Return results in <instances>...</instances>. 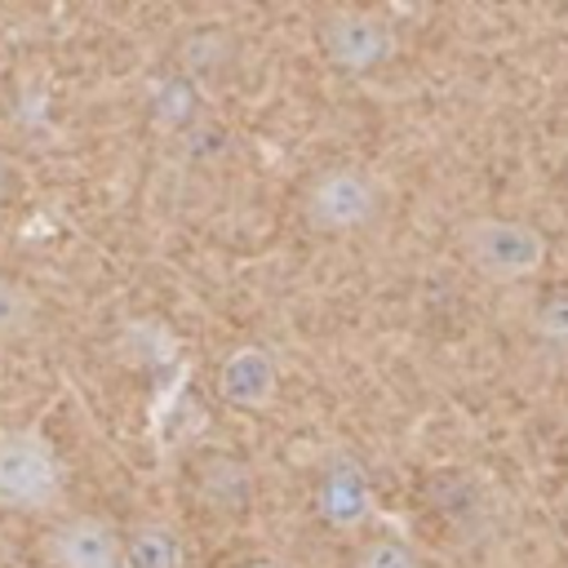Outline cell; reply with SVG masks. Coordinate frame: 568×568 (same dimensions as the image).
Wrapping results in <instances>:
<instances>
[{
    "label": "cell",
    "mask_w": 568,
    "mask_h": 568,
    "mask_svg": "<svg viewBox=\"0 0 568 568\" xmlns=\"http://www.w3.org/2000/svg\"><path fill=\"white\" fill-rule=\"evenodd\" d=\"M244 568H288V564H280V559H253V564H244Z\"/></svg>",
    "instance_id": "cell-14"
},
{
    "label": "cell",
    "mask_w": 568,
    "mask_h": 568,
    "mask_svg": "<svg viewBox=\"0 0 568 568\" xmlns=\"http://www.w3.org/2000/svg\"><path fill=\"white\" fill-rule=\"evenodd\" d=\"M217 395L231 404V408H244V413H257L275 399L280 390V359L271 346L262 342H240L231 346L222 359H217V377H213Z\"/></svg>",
    "instance_id": "cell-6"
},
{
    "label": "cell",
    "mask_w": 568,
    "mask_h": 568,
    "mask_svg": "<svg viewBox=\"0 0 568 568\" xmlns=\"http://www.w3.org/2000/svg\"><path fill=\"white\" fill-rule=\"evenodd\" d=\"M315 510L337 532L364 528L373 519V510H377V493H373L368 470L359 462H346V457L328 462L324 475H320V484H315Z\"/></svg>",
    "instance_id": "cell-7"
},
{
    "label": "cell",
    "mask_w": 568,
    "mask_h": 568,
    "mask_svg": "<svg viewBox=\"0 0 568 568\" xmlns=\"http://www.w3.org/2000/svg\"><path fill=\"white\" fill-rule=\"evenodd\" d=\"M528 333L546 346V351H559L568 355V284L564 288H550L532 302L528 311Z\"/></svg>",
    "instance_id": "cell-11"
},
{
    "label": "cell",
    "mask_w": 568,
    "mask_h": 568,
    "mask_svg": "<svg viewBox=\"0 0 568 568\" xmlns=\"http://www.w3.org/2000/svg\"><path fill=\"white\" fill-rule=\"evenodd\" d=\"M351 568H426V559H422L404 537L373 532V537H364V541L355 546Z\"/></svg>",
    "instance_id": "cell-12"
},
{
    "label": "cell",
    "mask_w": 568,
    "mask_h": 568,
    "mask_svg": "<svg viewBox=\"0 0 568 568\" xmlns=\"http://www.w3.org/2000/svg\"><path fill=\"white\" fill-rule=\"evenodd\" d=\"M559 182H564V191H568V155H564V164H559Z\"/></svg>",
    "instance_id": "cell-15"
},
{
    "label": "cell",
    "mask_w": 568,
    "mask_h": 568,
    "mask_svg": "<svg viewBox=\"0 0 568 568\" xmlns=\"http://www.w3.org/2000/svg\"><path fill=\"white\" fill-rule=\"evenodd\" d=\"M315 49L342 75H373L399 53V31L373 9H324L315 18Z\"/></svg>",
    "instance_id": "cell-4"
},
{
    "label": "cell",
    "mask_w": 568,
    "mask_h": 568,
    "mask_svg": "<svg viewBox=\"0 0 568 568\" xmlns=\"http://www.w3.org/2000/svg\"><path fill=\"white\" fill-rule=\"evenodd\" d=\"M22 195V164L0 151V209H9Z\"/></svg>",
    "instance_id": "cell-13"
},
{
    "label": "cell",
    "mask_w": 568,
    "mask_h": 568,
    "mask_svg": "<svg viewBox=\"0 0 568 568\" xmlns=\"http://www.w3.org/2000/svg\"><path fill=\"white\" fill-rule=\"evenodd\" d=\"M195 488H200V501L217 515H240L253 497V479H248V466L240 457H226V453H213L200 462L195 470Z\"/></svg>",
    "instance_id": "cell-9"
},
{
    "label": "cell",
    "mask_w": 568,
    "mask_h": 568,
    "mask_svg": "<svg viewBox=\"0 0 568 568\" xmlns=\"http://www.w3.org/2000/svg\"><path fill=\"white\" fill-rule=\"evenodd\" d=\"M49 568H124L120 528L102 515H62L44 532Z\"/></svg>",
    "instance_id": "cell-5"
},
{
    "label": "cell",
    "mask_w": 568,
    "mask_h": 568,
    "mask_svg": "<svg viewBox=\"0 0 568 568\" xmlns=\"http://www.w3.org/2000/svg\"><path fill=\"white\" fill-rule=\"evenodd\" d=\"M457 257L488 284H519L541 275L550 257V240L528 217L484 213L457 231Z\"/></svg>",
    "instance_id": "cell-3"
},
{
    "label": "cell",
    "mask_w": 568,
    "mask_h": 568,
    "mask_svg": "<svg viewBox=\"0 0 568 568\" xmlns=\"http://www.w3.org/2000/svg\"><path fill=\"white\" fill-rule=\"evenodd\" d=\"M124 541V568H182L186 564V546L178 537V528L160 515H138L120 528Z\"/></svg>",
    "instance_id": "cell-8"
},
{
    "label": "cell",
    "mask_w": 568,
    "mask_h": 568,
    "mask_svg": "<svg viewBox=\"0 0 568 568\" xmlns=\"http://www.w3.org/2000/svg\"><path fill=\"white\" fill-rule=\"evenodd\" d=\"M67 493V462L40 426H0V515H49Z\"/></svg>",
    "instance_id": "cell-2"
},
{
    "label": "cell",
    "mask_w": 568,
    "mask_h": 568,
    "mask_svg": "<svg viewBox=\"0 0 568 568\" xmlns=\"http://www.w3.org/2000/svg\"><path fill=\"white\" fill-rule=\"evenodd\" d=\"M40 324V297L27 280L0 271V342H18Z\"/></svg>",
    "instance_id": "cell-10"
},
{
    "label": "cell",
    "mask_w": 568,
    "mask_h": 568,
    "mask_svg": "<svg viewBox=\"0 0 568 568\" xmlns=\"http://www.w3.org/2000/svg\"><path fill=\"white\" fill-rule=\"evenodd\" d=\"M386 209V186L382 178L359 164V160H328L320 164L297 195V213L306 222V231L324 235V240H346L368 231Z\"/></svg>",
    "instance_id": "cell-1"
}]
</instances>
